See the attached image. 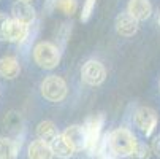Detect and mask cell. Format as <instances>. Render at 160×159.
I'll return each mask as SVG.
<instances>
[{
	"mask_svg": "<svg viewBox=\"0 0 160 159\" xmlns=\"http://www.w3.org/2000/svg\"><path fill=\"white\" fill-rule=\"evenodd\" d=\"M138 140L127 127H118L108 134V150L114 157H130Z\"/></svg>",
	"mask_w": 160,
	"mask_h": 159,
	"instance_id": "cell-1",
	"label": "cell"
},
{
	"mask_svg": "<svg viewBox=\"0 0 160 159\" xmlns=\"http://www.w3.org/2000/svg\"><path fill=\"white\" fill-rule=\"evenodd\" d=\"M33 59L41 69L52 70L60 62V51L51 41H40L33 48Z\"/></svg>",
	"mask_w": 160,
	"mask_h": 159,
	"instance_id": "cell-2",
	"label": "cell"
},
{
	"mask_svg": "<svg viewBox=\"0 0 160 159\" xmlns=\"http://www.w3.org/2000/svg\"><path fill=\"white\" fill-rule=\"evenodd\" d=\"M105 123V116L103 113H95L86 118L84 123V132H86V139H87V145L86 150L90 156H95V148L102 139V127Z\"/></svg>",
	"mask_w": 160,
	"mask_h": 159,
	"instance_id": "cell-3",
	"label": "cell"
},
{
	"mask_svg": "<svg viewBox=\"0 0 160 159\" xmlns=\"http://www.w3.org/2000/svg\"><path fill=\"white\" fill-rule=\"evenodd\" d=\"M41 96L49 102H62L67 97V83L57 75H49L41 81Z\"/></svg>",
	"mask_w": 160,
	"mask_h": 159,
	"instance_id": "cell-4",
	"label": "cell"
},
{
	"mask_svg": "<svg viewBox=\"0 0 160 159\" xmlns=\"http://www.w3.org/2000/svg\"><path fill=\"white\" fill-rule=\"evenodd\" d=\"M81 78L89 86H98L106 78V69H105V65L100 61L90 59V61H87L82 65V69H81Z\"/></svg>",
	"mask_w": 160,
	"mask_h": 159,
	"instance_id": "cell-5",
	"label": "cell"
},
{
	"mask_svg": "<svg viewBox=\"0 0 160 159\" xmlns=\"http://www.w3.org/2000/svg\"><path fill=\"white\" fill-rule=\"evenodd\" d=\"M157 121H158L157 113L151 107H140L135 113V124L146 137L152 135V132L157 127Z\"/></svg>",
	"mask_w": 160,
	"mask_h": 159,
	"instance_id": "cell-6",
	"label": "cell"
},
{
	"mask_svg": "<svg viewBox=\"0 0 160 159\" xmlns=\"http://www.w3.org/2000/svg\"><path fill=\"white\" fill-rule=\"evenodd\" d=\"M30 35V29L24 22H19L16 19H8L5 29H3V37L7 41L10 43H24L26 40H29Z\"/></svg>",
	"mask_w": 160,
	"mask_h": 159,
	"instance_id": "cell-7",
	"label": "cell"
},
{
	"mask_svg": "<svg viewBox=\"0 0 160 159\" xmlns=\"http://www.w3.org/2000/svg\"><path fill=\"white\" fill-rule=\"evenodd\" d=\"M63 139L68 142V145H70L73 148V151H82L86 150V145H87V139H86V132H84V127L82 126H70L67 127L65 132L62 134Z\"/></svg>",
	"mask_w": 160,
	"mask_h": 159,
	"instance_id": "cell-8",
	"label": "cell"
},
{
	"mask_svg": "<svg viewBox=\"0 0 160 159\" xmlns=\"http://www.w3.org/2000/svg\"><path fill=\"white\" fill-rule=\"evenodd\" d=\"M127 14L135 21H146L152 14V5L149 0H130L127 5Z\"/></svg>",
	"mask_w": 160,
	"mask_h": 159,
	"instance_id": "cell-9",
	"label": "cell"
},
{
	"mask_svg": "<svg viewBox=\"0 0 160 159\" xmlns=\"http://www.w3.org/2000/svg\"><path fill=\"white\" fill-rule=\"evenodd\" d=\"M140 26L138 21H135L130 14L122 13L116 18V32L122 37H133L136 32H138Z\"/></svg>",
	"mask_w": 160,
	"mask_h": 159,
	"instance_id": "cell-10",
	"label": "cell"
},
{
	"mask_svg": "<svg viewBox=\"0 0 160 159\" xmlns=\"http://www.w3.org/2000/svg\"><path fill=\"white\" fill-rule=\"evenodd\" d=\"M11 13H13V19L24 22L27 26L35 21V10L29 2H16L11 8Z\"/></svg>",
	"mask_w": 160,
	"mask_h": 159,
	"instance_id": "cell-11",
	"label": "cell"
},
{
	"mask_svg": "<svg viewBox=\"0 0 160 159\" xmlns=\"http://www.w3.org/2000/svg\"><path fill=\"white\" fill-rule=\"evenodd\" d=\"M49 148H51L52 154L57 156V157H60V159H70L75 154L73 148L68 145V142L63 139L62 134H57L56 137L49 142Z\"/></svg>",
	"mask_w": 160,
	"mask_h": 159,
	"instance_id": "cell-12",
	"label": "cell"
},
{
	"mask_svg": "<svg viewBox=\"0 0 160 159\" xmlns=\"http://www.w3.org/2000/svg\"><path fill=\"white\" fill-rule=\"evenodd\" d=\"M27 156H29V159H52L54 157V154L49 148V143L43 142V140H33L29 145Z\"/></svg>",
	"mask_w": 160,
	"mask_h": 159,
	"instance_id": "cell-13",
	"label": "cell"
},
{
	"mask_svg": "<svg viewBox=\"0 0 160 159\" xmlns=\"http://www.w3.org/2000/svg\"><path fill=\"white\" fill-rule=\"evenodd\" d=\"M21 67L14 56H5L0 59V75L7 80H13L19 75Z\"/></svg>",
	"mask_w": 160,
	"mask_h": 159,
	"instance_id": "cell-14",
	"label": "cell"
},
{
	"mask_svg": "<svg viewBox=\"0 0 160 159\" xmlns=\"http://www.w3.org/2000/svg\"><path fill=\"white\" fill-rule=\"evenodd\" d=\"M18 142L7 137H0V159H18Z\"/></svg>",
	"mask_w": 160,
	"mask_h": 159,
	"instance_id": "cell-15",
	"label": "cell"
},
{
	"mask_svg": "<svg viewBox=\"0 0 160 159\" xmlns=\"http://www.w3.org/2000/svg\"><path fill=\"white\" fill-rule=\"evenodd\" d=\"M37 135H38V140H43V142L49 143L57 135V129H56L52 121H41L37 126Z\"/></svg>",
	"mask_w": 160,
	"mask_h": 159,
	"instance_id": "cell-16",
	"label": "cell"
},
{
	"mask_svg": "<svg viewBox=\"0 0 160 159\" xmlns=\"http://www.w3.org/2000/svg\"><path fill=\"white\" fill-rule=\"evenodd\" d=\"M5 126L11 130V132H19L21 129H22V119H21V116H19V113H16V111H10L8 115H7V118H5Z\"/></svg>",
	"mask_w": 160,
	"mask_h": 159,
	"instance_id": "cell-17",
	"label": "cell"
},
{
	"mask_svg": "<svg viewBox=\"0 0 160 159\" xmlns=\"http://www.w3.org/2000/svg\"><path fill=\"white\" fill-rule=\"evenodd\" d=\"M56 8H59L62 13H65V14H68V16H72V14L76 11L78 3H76V0H59L57 5H56Z\"/></svg>",
	"mask_w": 160,
	"mask_h": 159,
	"instance_id": "cell-18",
	"label": "cell"
},
{
	"mask_svg": "<svg viewBox=\"0 0 160 159\" xmlns=\"http://www.w3.org/2000/svg\"><path fill=\"white\" fill-rule=\"evenodd\" d=\"M151 146H148L146 143H140L136 145V150L132 153L130 159H149L151 157Z\"/></svg>",
	"mask_w": 160,
	"mask_h": 159,
	"instance_id": "cell-19",
	"label": "cell"
},
{
	"mask_svg": "<svg viewBox=\"0 0 160 159\" xmlns=\"http://www.w3.org/2000/svg\"><path fill=\"white\" fill-rule=\"evenodd\" d=\"M94 8H95V0H86L84 5H82V13H81L82 22H87L90 19V16L94 13Z\"/></svg>",
	"mask_w": 160,
	"mask_h": 159,
	"instance_id": "cell-20",
	"label": "cell"
},
{
	"mask_svg": "<svg viewBox=\"0 0 160 159\" xmlns=\"http://www.w3.org/2000/svg\"><path fill=\"white\" fill-rule=\"evenodd\" d=\"M151 151L154 154H157L160 157V135H157V137L152 140V145H151Z\"/></svg>",
	"mask_w": 160,
	"mask_h": 159,
	"instance_id": "cell-21",
	"label": "cell"
},
{
	"mask_svg": "<svg viewBox=\"0 0 160 159\" xmlns=\"http://www.w3.org/2000/svg\"><path fill=\"white\" fill-rule=\"evenodd\" d=\"M7 21H8V18H7L3 13H0V40H5V37H3V29H5Z\"/></svg>",
	"mask_w": 160,
	"mask_h": 159,
	"instance_id": "cell-22",
	"label": "cell"
},
{
	"mask_svg": "<svg viewBox=\"0 0 160 159\" xmlns=\"http://www.w3.org/2000/svg\"><path fill=\"white\" fill-rule=\"evenodd\" d=\"M57 2H59V0H44V10H46L48 13H51L56 8Z\"/></svg>",
	"mask_w": 160,
	"mask_h": 159,
	"instance_id": "cell-23",
	"label": "cell"
},
{
	"mask_svg": "<svg viewBox=\"0 0 160 159\" xmlns=\"http://www.w3.org/2000/svg\"><path fill=\"white\" fill-rule=\"evenodd\" d=\"M100 159H116L112 154H109V153H106V154H103V156H100Z\"/></svg>",
	"mask_w": 160,
	"mask_h": 159,
	"instance_id": "cell-24",
	"label": "cell"
},
{
	"mask_svg": "<svg viewBox=\"0 0 160 159\" xmlns=\"http://www.w3.org/2000/svg\"><path fill=\"white\" fill-rule=\"evenodd\" d=\"M18 2H30V0H18Z\"/></svg>",
	"mask_w": 160,
	"mask_h": 159,
	"instance_id": "cell-25",
	"label": "cell"
},
{
	"mask_svg": "<svg viewBox=\"0 0 160 159\" xmlns=\"http://www.w3.org/2000/svg\"><path fill=\"white\" fill-rule=\"evenodd\" d=\"M157 22H158V26H160V14H158V19H157Z\"/></svg>",
	"mask_w": 160,
	"mask_h": 159,
	"instance_id": "cell-26",
	"label": "cell"
}]
</instances>
